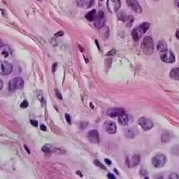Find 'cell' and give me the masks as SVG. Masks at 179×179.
I'll use <instances>...</instances> for the list:
<instances>
[{
    "mask_svg": "<svg viewBox=\"0 0 179 179\" xmlns=\"http://www.w3.org/2000/svg\"><path fill=\"white\" fill-rule=\"evenodd\" d=\"M154 44L152 37H150V36H146L144 37L142 43V49L143 52L149 55L152 54L153 52H154Z\"/></svg>",
    "mask_w": 179,
    "mask_h": 179,
    "instance_id": "1",
    "label": "cell"
},
{
    "mask_svg": "<svg viewBox=\"0 0 179 179\" xmlns=\"http://www.w3.org/2000/svg\"><path fill=\"white\" fill-rule=\"evenodd\" d=\"M24 87V80L22 77H16L15 78L12 79L9 82V90L13 91L16 90L22 89Z\"/></svg>",
    "mask_w": 179,
    "mask_h": 179,
    "instance_id": "2",
    "label": "cell"
},
{
    "mask_svg": "<svg viewBox=\"0 0 179 179\" xmlns=\"http://www.w3.org/2000/svg\"><path fill=\"white\" fill-rule=\"evenodd\" d=\"M166 157L163 154H158L152 159V164L155 168H161L166 164Z\"/></svg>",
    "mask_w": 179,
    "mask_h": 179,
    "instance_id": "3",
    "label": "cell"
},
{
    "mask_svg": "<svg viewBox=\"0 0 179 179\" xmlns=\"http://www.w3.org/2000/svg\"><path fill=\"white\" fill-rule=\"evenodd\" d=\"M121 6L120 0H108L107 1V8L108 11L112 13L118 12Z\"/></svg>",
    "mask_w": 179,
    "mask_h": 179,
    "instance_id": "4",
    "label": "cell"
},
{
    "mask_svg": "<svg viewBox=\"0 0 179 179\" xmlns=\"http://www.w3.org/2000/svg\"><path fill=\"white\" fill-rule=\"evenodd\" d=\"M13 66L7 61H0V75H7L12 72Z\"/></svg>",
    "mask_w": 179,
    "mask_h": 179,
    "instance_id": "5",
    "label": "cell"
},
{
    "mask_svg": "<svg viewBox=\"0 0 179 179\" xmlns=\"http://www.w3.org/2000/svg\"><path fill=\"white\" fill-rule=\"evenodd\" d=\"M105 23H106V16H105V13L103 11H99L97 15H96L95 18L94 20L95 26L97 27L98 29L102 28L104 27Z\"/></svg>",
    "mask_w": 179,
    "mask_h": 179,
    "instance_id": "6",
    "label": "cell"
},
{
    "mask_svg": "<svg viewBox=\"0 0 179 179\" xmlns=\"http://www.w3.org/2000/svg\"><path fill=\"white\" fill-rule=\"evenodd\" d=\"M138 124L140 125L144 130H150L151 128H152L153 125H154L151 120L144 118V117H142L138 120Z\"/></svg>",
    "mask_w": 179,
    "mask_h": 179,
    "instance_id": "7",
    "label": "cell"
},
{
    "mask_svg": "<svg viewBox=\"0 0 179 179\" xmlns=\"http://www.w3.org/2000/svg\"><path fill=\"white\" fill-rule=\"evenodd\" d=\"M161 60L166 63H173L175 62V58L174 54L171 51L166 50V52H163L161 55Z\"/></svg>",
    "mask_w": 179,
    "mask_h": 179,
    "instance_id": "8",
    "label": "cell"
},
{
    "mask_svg": "<svg viewBox=\"0 0 179 179\" xmlns=\"http://www.w3.org/2000/svg\"><path fill=\"white\" fill-rule=\"evenodd\" d=\"M107 115L112 118L120 117L125 114V110L123 108H109L107 110Z\"/></svg>",
    "mask_w": 179,
    "mask_h": 179,
    "instance_id": "9",
    "label": "cell"
},
{
    "mask_svg": "<svg viewBox=\"0 0 179 179\" xmlns=\"http://www.w3.org/2000/svg\"><path fill=\"white\" fill-rule=\"evenodd\" d=\"M140 161V156L135 155L133 156H128L126 158V163L129 168L137 166Z\"/></svg>",
    "mask_w": 179,
    "mask_h": 179,
    "instance_id": "10",
    "label": "cell"
},
{
    "mask_svg": "<svg viewBox=\"0 0 179 179\" xmlns=\"http://www.w3.org/2000/svg\"><path fill=\"white\" fill-rule=\"evenodd\" d=\"M127 4L128 5V7L131 9L132 10H133L135 12L140 13L142 12V9H141L140 4L138 2L137 0H126Z\"/></svg>",
    "mask_w": 179,
    "mask_h": 179,
    "instance_id": "11",
    "label": "cell"
},
{
    "mask_svg": "<svg viewBox=\"0 0 179 179\" xmlns=\"http://www.w3.org/2000/svg\"><path fill=\"white\" fill-rule=\"evenodd\" d=\"M77 4L79 7L89 9L94 4V0H77Z\"/></svg>",
    "mask_w": 179,
    "mask_h": 179,
    "instance_id": "12",
    "label": "cell"
},
{
    "mask_svg": "<svg viewBox=\"0 0 179 179\" xmlns=\"http://www.w3.org/2000/svg\"><path fill=\"white\" fill-rule=\"evenodd\" d=\"M88 139L90 142H91L92 143H99V133H98V130H90V131L88 132Z\"/></svg>",
    "mask_w": 179,
    "mask_h": 179,
    "instance_id": "13",
    "label": "cell"
},
{
    "mask_svg": "<svg viewBox=\"0 0 179 179\" xmlns=\"http://www.w3.org/2000/svg\"><path fill=\"white\" fill-rule=\"evenodd\" d=\"M106 132L109 134H114L117 130L116 124L113 121H108L105 124Z\"/></svg>",
    "mask_w": 179,
    "mask_h": 179,
    "instance_id": "14",
    "label": "cell"
},
{
    "mask_svg": "<svg viewBox=\"0 0 179 179\" xmlns=\"http://www.w3.org/2000/svg\"><path fill=\"white\" fill-rule=\"evenodd\" d=\"M143 33H145L143 30L140 26H139V27H135V28L132 31V37L134 40L137 41L142 37Z\"/></svg>",
    "mask_w": 179,
    "mask_h": 179,
    "instance_id": "15",
    "label": "cell"
},
{
    "mask_svg": "<svg viewBox=\"0 0 179 179\" xmlns=\"http://www.w3.org/2000/svg\"><path fill=\"white\" fill-rule=\"evenodd\" d=\"M172 137H173V134L171 132L168 130H164L161 135V140L163 143H168L171 141Z\"/></svg>",
    "mask_w": 179,
    "mask_h": 179,
    "instance_id": "16",
    "label": "cell"
},
{
    "mask_svg": "<svg viewBox=\"0 0 179 179\" xmlns=\"http://www.w3.org/2000/svg\"><path fill=\"white\" fill-rule=\"evenodd\" d=\"M130 121V117L129 115L124 114L121 116L119 117L118 118V122H119L120 125H128Z\"/></svg>",
    "mask_w": 179,
    "mask_h": 179,
    "instance_id": "17",
    "label": "cell"
},
{
    "mask_svg": "<svg viewBox=\"0 0 179 179\" xmlns=\"http://www.w3.org/2000/svg\"><path fill=\"white\" fill-rule=\"evenodd\" d=\"M157 49L158 51L163 52H166L167 50V44L164 40L161 39L159 40L157 44Z\"/></svg>",
    "mask_w": 179,
    "mask_h": 179,
    "instance_id": "18",
    "label": "cell"
},
{
    "mask_svg": "<svg viewBox=\"0 0 179 179\" xmlns=\"http://www.w3.org/2000/svg\"><path fill=\"white\" fill-rule=\"evenodd\" d=\"M125 134L126 137L130 138H132L135 136V135L137 134V131L134 128H130L125 130Z\"/></svg>",
    "mask_w": 179,
    "mask_h": 179,
    "instance_id": "19",
    "label": "cell"
},
{
    "mask_svg": "<svg viewBox=\"0 0 179 179\" xmlns=\"http://www.w3.org/2000/svg\"><path fill=\"white\" fill-rule=\"evenodd\" d=\"M170 77L171 79L175 80H179V68H176L171 70V73H170Z\"/></svg>",
    "mask_w": 179,
    "mask_h": 179,
    "instance_id": "20",
    "label": "cell"
},
{
    "mask_svg": "<svg viewBox=\"0 0 179 179\" xmlns=\"http://www.w3.org/2000/svg\"><path fill=\"white\" fill-rule=\"evenodd\" d=\"M96 15H97V13H96V10L93 9V10H92V11L89 12L87 14H86L85 18L90 22L94 21L95 18V17H96Z\"/></svg>",
    "mask_w": 179,
    "mask_h": 179,
    "instance_id": "21",
    "label": "cell"
},
{
    "mask_svg": "<svg viewBox=\"0 0 179 179\" xmlns=\"http://www.w3.org/2000/svg\"><path fill=\"white\" fill-rule=\"evenodd\" d=\"M0 52H1V54L4 57H7L9 56V49L8 47H7L6 45L1 46V49H0Z\"/></svg>",
    "mask_w": 179,
    "mask_h": 179,
    "instance_id": "22",
    "label": "cell"
},
{
    "mask_svg": "<svg viewBox=\"0 0 179 179\" xmlns=\"http://www.w3.org/2000/svg\"><path fill=\"white\" fill-rule=\"evenodd\" d=\"M128 15L125 14V12L124 11H121L118 13V20H120V21L125 22L127 20V19H128Z\"/></svg>",
    "mask_w": 179,
    "mask_h": 179,
    "instance_id": "23",
    "label": "cell"
},
{
    "mask_svg": "<svg viewBox=\"0 0 179 179\" xmlns=\"http://www.w3.org/2000/svg\"><path fill=\"white\" fill-rule=\"evenodd\" d=\"M171 153L174 156H179V144H176L171 148Z\"/></svg>",
    "mask_w": 179,
    "mask_h": 179,
    "instance_id": "24",
    "label": "cell"
},
{
    "mask_svg": "<svg viewBox=\"0 0 179 179\" xmlns=\"http://www.w3.org/2000/svg\"><path fill=\"white\" fill-rule=\"evenodd\" d=\"M125 22L127 27H131L132 23L134 22V17L132 15H129L128 17V19H127V20Z\"/></svg>",
    "mask_w": 179,
    "mask_h": 179,
    "instance_id": "25",
    "label": "cell"
},
{
    "mask_svg": "<svg viewBox=\"0 0 179 179\" xmlns=\"http://www.w3.org/2000/svg\"><path fill=\"white\" fill-rule=\"evenodd\" d=\"M53 146L51 144H46L44 146V147L42 148V150L44 152H50L51 151H52Z\"/></svg>",
    "mask_w": 179,
    "mask_h": 179,
    "instance_id": "26",
    "label": "cell"
},
{
    "mask_svg": "<svg viewBox=\"0 0 179 179\" xmlns=\"http://www.w3.org/2000/svg\"><path fill=\"white\" fill-rule=\"evenodd\" d=\"M140 27H142V29L143 30L144 32H147V30L149 29L150 24L148 23V22H144V23H143L142 25H140Z\"/></svg>",
    "mask_w": 179,
    "mask_h": 179,
    "instance_id": "27",
    "label": "cell"
},
{
    "mask_svg": "<svg viewBox=\"0 0 179 179\" xmlns=\"http://www.w3.org/2000/svg\"><path fill=\"white\" fill-rule=\"evenodd\" d=\"M94 163H95V165H96V166H97L98 167H99V168H102V169H103V170H106V167L104 165H103V163L100 162V161H98V160H95V161H94Z\"/></svg>",
    "mask_w": 179,
    "mask_h": 179,
    "instance_id": "28",
    "label": "cell"
},
{
    "mask_svg": "<svg viewBox=\"0 0 179 179\" xmlns=\"http://www.w3.org/2000/svg\"><path fill=\"white\" fill-rule=\"evenodd\" d=\"M20 106H21L22 108H27V107H28V106H29L28 102H27V100H24L23 102H22V103H21V105H20Z\"/></svg>",
    "mask_w": 179,
    "mask_h": 179,
    "instance_id": "29",
    "label": "cell"
},
{
    "mask_svg": "<svg viewBox=\"0 0 179 179\" xmlns=\"http://www.w3.org/2000/svg\"><path fill=\"white\" fill-rule=\"evenodd\" d=\"M170 178H178V175L176 173H171V174H170Z\"/></svg>",
    "mask_w": 179,
    "mask_h": 179,
    "instance_id": "30",
    "label": "cell"
},
{
    "mask_svg": "<svg viewBox=\"0 0 179 179\" xmlns=\"http://www.w3.org/2000/svg\"><path fill=\"white\" fill-rule=\"evenodd\" d=\"M65 119H66L67 122L69 124H71V118H70V115H68V114H65Z\"/></svg>",
    "mask_w": 179,
    "mask_h": 179,
    "instance_id": "31",
    "label": "cell"
},
{
    "mask_svg": "<svg viewBox=\"0 0 179 179\" xmlns=\"http://www.w3.org/2000/svg\"><path fill=\"white\" fill-rule=\"evenodd\" d=\"M30 123L34 127L38 126V123H37V120H30Z\"/></svg>",
    "mask_w": 179,
    "mask_h": 179,
    "instance_id": "32",
    "label": "cell"
},
{
    "mask_svg": "<svg viewBox=\"0 0 179 179\" xmlns=\"http://www.w3.org/2000/svg\"><path fill=\"white\" fill-rule=\"evenodd\" d=\"M55 93H56L57 97L58 98H59L60 100H63V97H62L61 93H60V92H58V91L57 90H55Z\"/></svg>",
    "mask_w": 179,
    "mask_h": 179,
    "instance_id": "33",
    "label": "cell"
},
{
    "mask_svg": "<svg viewBox=\"0 0 179 179\" xmlns=\"http://www.w3.org/2000/svg\"><path fill=\"white\" fill-rule=\"evenodd\" d=\"M108 178H111V179H115V175H113L112 173H108Z\"/></svg>",
    "mask_w": 179,
    "mask_h": 179,
    "instance_id": "34",
    "label": "cell"
},
{
    "mask_svg": "<svg viewBox=\"0 0 179 179\" xmlns=\"http://www.w3.org/2000/svg\"><path fill=\"white\" fill-rule=\"evenodd\" d=\"M40 129L43 130V131H46V130H47V128H46V126L44 125H41Z\"/></svg>",
    "mask_w": 179,
    "mask_h": 179,
    "instance_id": "35",
    "label": "cell"
},
{
    "mask_svg": "<svg viewBox=\"0 0 179 179\" xmlns=\"http://www.w3.org/2000/svg\"><path fill=\"white\" fill-rule=\"evenodd\" d=\"M63 34H64V33H63V32H62V31H60L59 32H57V33L55 34V36H57V37H58V36L60 37V36H63Z\"/></svg>",
    "mask_w": 179,
    "mask_h": 179,
    "instance_id": "36",
    "label": "cell"
},
{
    "mask_svg": "<svg viewBox=\"0 0 179 179\" xmlns=\"http://www.w3.org/2000/svg\"><path fill=\"white\" fill-rule=\"evenodd\" d=\"M57 66V63H55V64L53 65V66H52V72H53V73H55V72Z\"/></svg>",
    "mask_w": 179,
    "mask_h": 179,
    "instance_id": "37",
    "label": "cell"
},
{
    "mask_svg": "<svg viewBox=\"0 0 179 179\" xmlns=\"http://www.w3.org/2000/svg\"><path fill=\"white\" fill-rule=\"evenodd\" d=\"M105 162H106L107 164H108V165H111V163H112L111 161H110V160L108 159V158H106V159H105Z\"/></svg>",
    "mask_w": 179,
    "mask_h": 179,
    "instance_id": "38",
    "label": "cell"
},
{
    "mask_svg": "<svg viewBox=\"0 0 179 179\" xmlns=\"http://www.w3.org/2000/svg\"><path fill=\"white\" fill-rule=\"evenodd\" d=\"M3 86H4V83H3L2 80L0 79V90H1L3 88Z\"/></svg>",
    "mask_w": 179,
    "mask_h": 179,
    "instance_id": "39",
    "label": "cell"
},
{
    "mask_svg": "<svg viewBox=\"0 0 179 179\" xmlns=\"http://www.w3.org/2000/svg\"><path fill=\"white\" fill-rule=\"evenodd\" d=\"M24 147H25V148L26 149V151H27V153H28V154H30V150H29L28 148L27 147V146L25 145V146H24Z\"/></svg>",
    "mask_w": 179,
    "mask_h": 179,
    "instance_id": "40",
    "label": "cell"
},
{
    "mask_svg": "<svg viewBox=\"0 0 179 179\" xmlns=\"http://www.w3.org/2000/svg\"><path fill=\"white\" fill-rule=\"evenodd\" d=\"M175 4L179 8V0H175Z\"/></svg>",
    "mask_w": 179,
    "mask_h": 179,
    "instance_id": "41",
    "label": "cell"
},
{
    "mask_svg": "<svg viewBox=\"0 0 179 179\" xmlns=\"http://www.w3.org/2000/svg\"><path fill=\"white\" fill-rule=\"evenodd\" d=\"M175 35H176L177 39H179V30L177 31V32H176V34H175Z\"/></svg>",
    "mask_w": 179,
    "mask_h": 179,
    "instance_id": "42",
    "label": "cell"
},
{
    "mask_svg": "<svg viewBox=\"0 0 179 179\" xmlns=\"http://www.w3.org/2000/svg\"><path fill=\"white\" fill-rule=\"evenodd\" d=\"M154 1H158V0H154Z\"/></svg>",
    "mask_w": 179,
    "mask_h": 179,
    "instance_id": "43",
    "label": "cell"
},
{
    "mask_svg": "<svg viewBox=\"0 0 179 179\" xmlns=\"http://www.w3.org/2000/svg\"><path fill=\"white\" fill-rule=\"evenodd\" d=\"M100 1H103V0H100Z\"/></svg>",
    "mask_w": 179,
    "mask_h": 179,
    "instance_id": "44",
    "label": "cell"
},
{
    "mask_svg": "<svg viewBox=\"0 0 179 179\" xmlns=\"http://www.w3.org/2000/svg\"><path fill=\"white\" fill-rule=\"evenodd\" d=\"M38 1H40V0H38Z\"/></svg>",
    "mask_w": 179,
    "mask_h": 179,
    "instance_id": "45",
    "label": "cell"
}]
</instances>
